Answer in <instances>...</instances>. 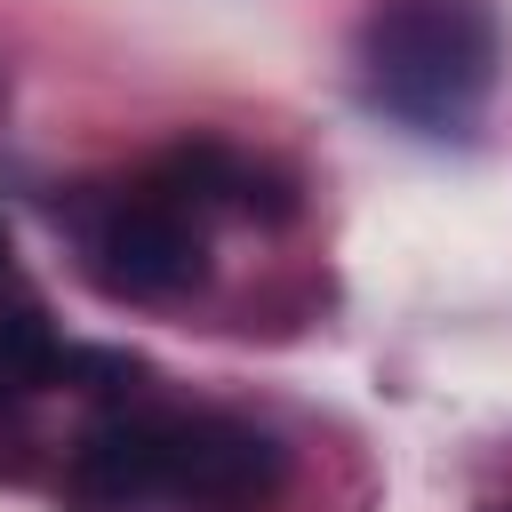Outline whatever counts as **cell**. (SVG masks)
Here are the masks:
<instances>
[{"instance_id": "4", "label": "cell", "mask_w": 512, "mask_h": 512, "mask_svg": "<svg viewBox=\"0 0 512 512\" xmlns=\"http://www.w3.org/2000/svg\"><path fill=\"white\" fill-rule=\"evenodd\" d=\"M56 376H64L56 328L40 320V304H8L0 312V400H16L32 384H56Z\"/></svg>"}, {"instance_id": "6", "label": "cell", "mask_w": 512, "mask_h": 512, "mask_svg": "<svg viewBox=\"0 0 512 512\" xmlns=\"http://www.w3.org/2000/svg\"><path fill=\"white\" fill-rule=\"evenodd\" d=\"M496 512H512V504H496Z\"/></svg>"}, {"instance_id": "3", "label": "cell", "mask_w": 512, "mask_h": 512, "mask_svg": "<svg viewBox=\"0 0 512 512\" xmlns=\"http://www.w3.org/2000/svg\"><path fill=\"white\" fill-rule=\"evenodd\" d=\"M80 272L120 304H176L208 280V224L216 208L168 168V152L128 184H88L64 200Z\"/></svg>"}, {"instance_id": "1", "label": "cell", "mask_w": 512, "mask_h": 512, "mask_svg": "<svg viewBox=\"0 0 512 512\" xmlns=\"http://www.w3.org/2000/svg\"><path fill=\"white\" fill-rule=\"evenodd\" d=\"M288 448L232 408H112L64 456V512H272Z\"/></svg>"}, {"instance_id": "5", "label": "cell", "mask_w": 512, "mask_h": 512, "mask_svg": "<svg viewBox=\"0 0 512 512\" xmlns=\"http://www.w3.org/2000/svg\"><path fill=\"white\" fill-rule=\"evenodd\" d=\"M0 288H8V224H0Z\"/></svg>"}, {"instance_id": "2", "label": "cell", "mask_w": 512, "mask_h": 512, "mask_svg": "<svg viewBox=\"0 0 512 512\" xmlns=\"http://www.w3.org/2000/svg\"><path fill=\"white\" fill-rule=\"evenodd\" d=\"M360 96L416 128L464 136L504 64V8L496 0H376L360 16Z\"/></svg>"}]
</instances>
